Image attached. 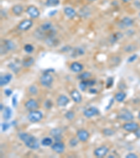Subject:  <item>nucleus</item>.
<instances>
[{
	"label": "nucleus",
	"mask_w": 140,
	"mask_h": 158,
	"mask_svg": "<svg viewBox=\"0 0 140 158\" xmlns=\"http://www.w3.org/2000/svg\"><path fill=\"white\" fill-rule=\"evenodd\" d=\"M18 137L29 149L38 150L39 147H40L38 140L34 136L30 135L25 132H21L18 134Z\"/></svg>",
	"instance_id": "1"
},
{
	"label": "nucleus",
	"mask_w": 140,
	"mask_h": 158,
	"mask_svg": "<svg viewBox=\"0 0 140 158\" xmlns=\"http://www.w3.org/2000/svg\"><path fill=\"white\" fill-rule=\"evenodd\" d=\"M44 115L41 111L34 110V111H29L28 115H27V119L32 123H37L42 120Z\"/></svg>",
	"instance_id": "2"
},
{
	"label": "nucleus",
	"mask_w": 140,
	"mask_h": 158,
	"mask_svg": "<svg viewBox=\"0 0 140 158\" xmlns=\"http://www.w3.org/2000/svg\"><path fill=\"white\" fill-rule=\"evenodd\" d=\"M117 117L124 122H130L133 120L134 115L128 109L123 108L118 112Z\"/></svg>",
	"instance_id": "3"
},
{
	"label": "nucleus",
	"mask_w": 140,
	"mask_h": 158,
	"mask_svg": "<svg viewBox=\"0 0 140 158\" xmlns=\"http://www.w3.org/2000/svg\"><path fill=\"white\" fill-rule=\"evenodd\" d=\"M15 46L13 42L10 39H4L1 45V55H4L10 51L15 49Z\"/></svg>",
	"instance_id": "4"
},
{
	"label": "nucleus",
	"mask_w": 140,
	"mask_h": 158,
	"mask_svg": "<svg viewBox=\"0 0 140 158\" xmlns=\"http://www.w3.org/2000/svg\"><path fill=\"white\" fill-rule=\"evenodd\" d=\"M39 82H40V84L43 86V87L46 88L51 87L53 82V77L50 73H46V72H45V73L40 77Z\"/></svg>",
	"instance_id": "5"
},
{
	"label": "nucleus",
	"mask_w": 140,
	"mask_h": 158,
	"mask_svg": "<svg viewBox=\"0 0 140 158\" xmlns=\"http://www.w3.org/2000/svg\"><path fill=\"white\" fill-rule=\"evenodd\" d=\"M33 21L32 19H25L18 25V29L21 31H27L33 26Z\"/></svg>",
	"instance_id": "6"
},
{
	"label": "nucleus",
	"mask_w": 140,
	"mask_h": 158,
	"mask_svg": "<svg viewBox=\"0 0 140 158\" xmlns=\"http://www.w3.org/2000/svg\"><path fill=\"white\" fill-rule=\"evenodd\" d=\"M26 13L32 19H37L40 16V11H39V9L34 5H30L27 7L26 9Z\"/></svg>",
	"instance_id": "7"
},
{
	"label": "nucleus",
	"mask_w": 140,
	"mask_h": 158,
	"mask_svg": "<svg viewBox=\"0 0 140 158\" xmlns=\"http://www.w3.org/2000/svg\"><path fill=\"white\" fill-rule=\"evenodd\" d=\"M96 84L95 79H88L86 80H81L79 84V89L82 91H86L88 88H91Z\"/></svg>",
	"instance_id": "8"
},
{
	"label": "nucleus",
	"mask_w": 140,
	"mask_h": 158,
	"mask_svg": "<svg viewBox=\"0 0 140 158\" xmlns=\"http://www.w3.org/2000/svg\"><path fill=\"white\" fill-rule=\"evenodd\" d=\"M139 127V124L135 122H126L123 125V129L128 132H135L136 130H137Z\"/></svg>",
	"instance_id": "9"
},
{
	"label": "nucleus",
	"mask_w": 140,
	"mask_h": 158,
	"mask_svg": "<svg viewBox=\"0 0 140 158\" xmlns=\"http://www.w3.org/2000/svg\"><path fill=\"white\" fill-rule=\"evenodd\" d=\"M109 149L105 145H102L94 151V155L97 157H104L109 153Z\"/></svg>",
	"instance_id": "10"
},
{
	"label": "nucleus",
	"mask_w": 140,
	"mask_h": 158,
	"mask_svg": "<svg viewBox=\"0 0 140 158\" xmlns=\"http://www.w3.org/2000/svg\"><path fill=\"white\" fill-rule=\"evenodd\" d=\"M100 115V111L96 107L92 106L86 108L84 111V115L87 118H90L95 116Z\"/></svg>",
	"instance_id": "11"
},
{
	"label": "nucleus",
	"mask_w": 140,
	"mask_h": 158,
	"mask_svg": "<svg viewBox=\"0 0 140 158\" xmlns=\"http://www.w3.org/2000/svg\"><path fill=\"white\" fill-rule=\"evenodd\" d=\"M76 136H77L78 139L81 142H86L88 141V140L90 138V134L88 131L85 129H79L76 132Z\"/></svg>",
	"instance_id": "12"
},
{
	"label": "nucleus",
	"mask_w": 140,
	"mask_h": 158,
	"mask_svg": "<svg viewBox=\"0 0 140 158\" xmlns=\"http://www.w3.org/2000/svg\"><path fill=\"white\" fill-rule=\"evenodd\" d=\"M51 149L54 152H56V153L61 154L65 150V145L61 141L55 142L54 143L51 145Z\"/></svg>",
	"instance_id": "13"
},
{
	"label": "nucleus",
	"mask_w": 140,
	"mask_h": 158,
	"mask_svg": "<svg viewBox=\"0 0 140 158\" xmlns=\"http://www.w3.org/2000/svg\"><path fill=\"white\" fill-rule=\"evenodd\" d=\"M134 25V21L130 17H124L118 23V26L121 29H125L126 27H132Z\"/></svg>",
	"instance_id": "14"
},
{
	"label": "nucleus",
	"mask_w": 140,
	"mask_h": 158,
	"mask_svg": "<svg viewBox=\"0 0 140 158\" xmlns=\"http://www.w3.org/2000/svg\"><path fill=\"white\" fill-rule=\"evenodd\" d=\"M62 131L59 128H54L52 129L50 131V135L51 136L53 137V139L55 140V141H61V140L62 139Z\"/></svg>",
	"instance_id": "15"
},
{
	"label": "nucleus",
	"mask_w": 140,
	"mask_h": 158,
	"mask_svg": "<svg viewBox=\"0 0 140 158\" xmlns=\"http://www.w3.org/2000/svg\"><path fill=\"white\" fill-rule=\"evenodd\" d=\"M25 107L29 111H34V110H37L39 108V103L36 100L31 99L26 101V103H25Z\"/></svg>",
	"instance_id": "16"
},
{
	"label": "nucleus",
	"mask_w": 140,
	"mask_h": 158,
	"mask_svg": "<svg viewBox=\"0 0 140 158\" xmlns=\"http://www.w3.org/2000/svg\"><path fill=\"white\" fill-rule=\"evenodd\" d=\"M70 103V99L65 95H60L56 100L57 105L59 107H65Z\"/></svg>",
	"instance_id": "17"
},
{
	"label": "nucleus",
	"mask_w": 140,
	"mask_h": 158,
	"mask_svg": "<svg viewBox=\"0 0 140 158\" xmlns=\"http://www.w3.org/2000/svg\"><path fill=\"white\" fill-rule=\"evenodd\" d=\"M13 79V75L11 73H7L5 75H1L0 77V86L1 87H4V86L7 85L11 81V79Z\"/></svg>",
	"instance_id": "18"
},
{
	"label": "nucleus",
	"mask_w": 140,
	"mask_h": 158,
	"mask_svg": "<svg viewBox=\"0 0 140 158\" xmlns=\"http://www.w3.org/2000/svg\"><path fill=\"white\" fill-rule=\"evenodd\" d=\"M44 42L45 43H46V45L50 47H58L59 44H60V40H59L58 38L56 37V36L46 38Z\"/></svg>",
	"instance_id": "19"
},
{
	"label": "nucleus",
	"mask_w": 140,
	"mask_h": 158,
	"mask_svg": "<svg viewBox=\"0 0 140 158\" xmlns=\"http://www.w3.org/2000/svg\"><path fill=\"white\" fill-rule=\"evenodd\" d=\"M70 96L76 103H80L82 102V96L78 90L73 89L70 92Z\"/></svg>",
	"instance_id": "20"
},
{
	"label": "nucleus",
	"mask_w": 140,
	"mask_h": 158,
	"mask_svg": "<svg viewBox=\"0 0 140 158\" xmlns=\"http://www.w3.org/2000/svg\"><path fill=\"white\" fill-rule=\"evenodd\" d=\"M70 68L71 70L74 72V73H81V72L83 70V69H84V65H83L81 63H78V62H73L70 65Z\"/></svg>",
	"instance_id": "21"
},
{
	"label": "nucleus",
	"mask_w": 140,
	"mask_h": 158,
	"mask_svg": "<svg viewBox=\"0 0 140 158\" xmlns=\"http://www.w3.org/2000/svg\"><path fill=\"white\" fill-rule=\"evenodd\" d=\"M64 13L68 19H73L76 17V11L72 7H67L64 9Z\"/></svg>",
	"instance_id": "22"
},
{
	"label": "nucleus",
	"mask_w": 140,
	"mask_h": 158,
	"mask_svg": "<svg viewBox=\"0 0 140 158\" xmlns=\"http://www.w3.org/2000/svg\"><path fill=\"white\" fill-rule=\"evenodd\" d=\"M85 50L82 47H76L74 49H72V53H71V56L72 58H78L80 56H82L84 55Z\"/></svg>",
	"instance_id": "23"
},
{
	"label": "nucleus",
	"mask_w": 140,
	"mask_h": 158,
	"mask_svg": "<svg viewBox=\"0 0 140 158\" xmlns=\"http://www.w3.org/2000/svg\"><path fill=\"white\" fill-rule=\"evenodd\" d=\"M34 63V59L32 56L25 57L22 61V65L24 68H29Z\"/></svg>",
	"instance_id": "24"
},
{
	"label": "nucleus",
	"mask_w": 140,
	"mask_h": 158,
	"mask_svg": "<svg viewBox=\"0 0 140 158\" xmlns=\"http://www.w3.org/2000/svg\"><path fill=\"white\" fill-rule=\"evenodd\" d=\"M11 11H12V13L15 16H21L23 13V11H24V7L21 4H15L12 7Z\"/></svg>",
	"instance_id": "25"
},
{
	"label": "nucleus",
	"mask_w": 140,
	"mask_h": 158,
	"mask_svg": "<svg viewBox=\"0 0 140 158\" xmlns=\"http://www.w3.org/2000/svg\"><path fill=\"white\" fill-rule=\"evenodd\" d=\"M123 35L120 32H116V33H112L111 35H110L109 37V42L111 44L116 43V42H118L119 39H121L122 37H123Z\"/></svg>",
	"instance_id": "26"
},
{
	"label": "nucleus",
	"mask_w": 140,
	"mask_h": 158,
	"mask_svg": "<svg viewBox=\"0 0 140 158\" xmlns=\"http://www.w3.org/2000/svg\"><path fill=\"white\" fill-rule=\"evenodd\" d=\"M12 114L13 111L11 108L9 106L5 107V108L4 109L3 111V118L5 121H8L11 119V117H12Z\"/></svg>",
	"instance_id": "27"
},
{
	"label": "nucleus",
	"mask_w": 140,
	"mask_h": 158,
	"mask_svg": "<svg viewBox=\"0 0 140 158\" xmlns=\"http://www.w3.org/2000/svg\"><path fill=\"white\" fill-rule=\"evenodd\" d=\"M126 96H127V94H126L125 92L120 91L116 93L114 99H115L116 101L118 102V103H121V102H123L125 101Z\"/></svg>",
	"instance_id": "28"
},
{
	"label": "nucleus",
	"mask_w": 140,
	"mask_h": 158,
	"mask_svg": "<svg viewBox=\"0 0 140 158\" xmlns=\"http://www.w3.org/2000/svg\"><path fill=\"white\" fill-rule=\"evenodd\" d=\"M60 0H46L45 4L48 7H55L60 4Z\"/></svg>",
	"instance_id": "29"
},
{
	"label": "nucleus",
	"mask_w": 140,
	"mask_h": 158,
	"mask_svg": "<svg viewBox=\"0 0 140 158\" xmlns=\"http://www.w3.org/2000/svg\"><path fill=\"white\" fill-rule=\"evenodd\" d=\"M41 145L44 147L50 146V145H51L53 144V139L50 137H45L41 140Z\"/></svg>",
	"instance_id": "30"
},
{
	"label": "nucleus",
	"mask_w": 140,
	"mask_h": 158,
	"mask_svg": "<svg viewBox=\"0 0 140 158\" xmlns=\"http://www.w3.org/2000/svg\"><path fill=\"white\" fill-rule=\"evenodd\" d=\"M91 77V73L89 72H84V73H80L78 75L77 78L80 80H86V79H88Z\"/></svg>",
	"instance_id": "31"
},
{
	"label": "nucleus",
	"mask_w": 140,
	"mask_h": 158,
	"mask_svg": "<svg viewBox=\"0 0 140 158\" xmlns=\"http://www.w3.org/2000/svg\"><path fill=\"white\" fill-rule=\"evenodd\" d=\"M10 69L12 70L13 73L17 74L18 72L21 70V67L19 66L18 64H16L15 63H9V65H8Z\"/></svg>",
	"instance_id": "32"
},
{
	"label": "nucleus",
	"mask_w": 140,
	"mask_h": 158,
	"mask_svg": "<svg viewBox=\"0 0 140 158\" xmlns=\"http://www.w3.org/2000/svg\"><path fill=\"white\" fill-rule=\"evenodd\" d=\"M136 49H137V47L133 45H128L123 48L124 51L127 52V53H131V52L135 51Z\"/></svg>",
	"instance_id": "33"
},
{
	"label": "nucleus",
	"mask_w": 140,
	"mask_h": 158,
	"mask_svg": "<svg viewBox=\"0 0 140 158\" xmlns=\"http://www.w3.org/2000/svg\"><path fill=\"white\" fill-rule=\"evenodd\" d=\"M34 48L31 44H26V45L24 46V51L26 52L27 53H32L34 51Z\"/></svg>",
	"instance_id": "34"
},
{
	"label": "nucleus",
	"mask_w": 140,
	"mask_h": 158,
	"mask_svg": "<svg viewBox=\"0 0 140 158\" xmlns=\"http://www.w3.org/2000/svg\"><path fill=\"white\" fill-rule=\"evenodd\" d=\"M102 133L106 136H113L115 134V131L113 129H109V128H106V129H103Z\"/></svg>",
	"instance_id": "35"
},
{
	"label": "nucleus",
	"mask_w": 140,
	"mask_h": 158,
	"mask_svg": "<svg viewBox=\"0 0 140 158\" xmlns=\"http://www.w3.org/2000/svg\"><path fill=\"white\" fill-rule=\"evenodd\" d=\"M53 105V102H52V101H51V100L47 99V100H46V101H44V108L46 109H47V110L51 109V108H52Z\"/></svg>",
	"instance_id": "36"
},
{
	"label": "nucleus",
	"mask_w": 140,
	"mask_h": 158,
	"mask_svg": "<svg viewBox=\"0 0 140 158\" xmlns=\"http://www.w3.org/2000/svg\"><path fill=\"white\" fill-rule=\"evenodd\" d=\"M28 91L29 93H31V94L32 95H36L37 94V93H38V89H37V87L35 85L30 86V87H29Z\"/></svg>",
	"instance_id": "37"
},
{
	"label": "nucleus",
	"mask_w": 140,
	"mask_h": 158,
	"mask_svg": "<svg viewBox=\"0 0 140 158\" xmlns=\"http://www.w3.org/2000/svg\"><path fill=\"white\" fill-rule=\"evenodd\" d=\"M114 78L110 77L108 78L107 79H106V89H110V88L112 87V86L114 85Z\"/></svg>",
	"instance_id": "38"
},
{
	"label": "nucleus",
	"mask_w": 140,
	"mask_h": 158,
	"mask_svg": "<svg viewBox=\"0 0 140 158\" xmlns=\"http://www.w3.org/2000/svg\"><path fill=\"white\" fill-rule=\"evenodd\" d=\"M78 141H79V140L76 139V138H72V139H71L70 140L69 144H70V145L71 147L74 148V147H76V145H77L78 144Z\"/></svg>",
	"instance_id": "39"
},
{
	"label": "nucleus",
	"mask_w": 140,
	"mask_h": 158,
	"mask_svg": "<svg viewBox=\"0 0 140 158\" xmlns=\"http://www.w3.org/2000/svg\"><path fill=\"white\" fill-rule=\"evenodd\" d=\"M65 117L68 119V120H72V119L74 118L75 114L73 111H69L67 112L65 115Z\"/></svg>",
	"instance_id": "40"
},
{
	"label": "nucleus",
	"mask_w": 140,
	"mask_h": 158,
	"mask_svg": "<svg viewBox=\"0 0 140 158\" xmlns=\"http://www.w3.org/2000/svg\"><path fill=\"white\" fill-rule=\"evenodd\" d=\"M10 125L9 123H7V122H3L1 124V131H3V132H5V131H7L8 129L10 128Z\"/></svg>",
	"instance_id": "41"
},
{
	"label": "nucleus",
	"mask_w": 140,
	"mask_h": 158,
	"mask_svg": "<svg viewBox=\"0 0 140 158\" xmlns=\"http://www.w3.org/2000/svg\"><path fill=\"white\" fill-rule=\"evenodd\" d=\"M138 58V56L137 54H133L131 56H130L129 58H128V63H133V62H135L136 60Z\"/></svg>",
	"instance_id": "42"
},
{
	"label": "nucleus",
	"mask_w": 140,
	"mask_h": 158,
	"mask_svg": "<svg viewBox=\"0 0 140 158\" xmlns=\"http://www.w3.org/2000/svg\"><path fill=\"white\" fill-rule=\"evenodd\" d=\"M18 105V96L17 94L13 95L12 97V105L13 108H16Z\"/></svg>",
	"instance_id": "43"
},
{
	"label": "nucleus",
	"mask_w": 140,
	"mask_h": 158,
	"mask_svg": "<svg viewBox=\"0 0 140 158\" xmlns=\"http://www.w3.org/2000/svg\"><path fill=\"white\" fill-rule=\"evenodd\" d=\"M4 92V94L7 96H10L12 95L13 93L12 90L10 89H6Z\"/></svg>",
	"instance_id": "44"
},
{
	"label": "nucleus",
	"mask_w": 140,
	"mask_h": 158,
	"mask_svg": "<svg viewBox=\"0 0 140 158\" xmlns=\"http://www.w3.org/2000/svg\"><path fill=\"white\" fill-rule=\"evenodd\" d=\"M114 100H115V99H111V100H110V101H109V104H108V105L106 107V108H105L106 111H108V110L111 108V105L114 104Z\"/></svg>",
	"instance_id": "45"
},
{
	"label": "nucleus",
	"mask_w": 140,
	"mask_h": 158,
	"mask_svg": "<svg viewBox=\"0 0 140 158\" xmlns=\"http://www.w3.org/2000/svg\"><path fill=\"white\" fill-rule=\"evenodd\" d=\"M126 158H138V155L135 153H129L125 156Z\"/></svg>",
	"instance_id": "46"
},
{
	"label": "nucleus",
	"mask_w": 140,
	"mask_h": 158,
	"mask_svg": "<svg viewBox=\"0 0 140 158\" xmlns=\"http://www.w3.org/2000/svg\"><path fill=\"white\" fill-rule=\"evenodd\" d=\"M61 51H65V52H67V51H72V48H71L70 46L67 45L65 47H64L62 48V49H61Z\"/></svg>",
	"instance_id": "47"
},
{
	"label": "nucleus",
	"mask_w": 140,
	"mask_h": 158,
	"mask_svg": "<svg viewBox=\"0 0 140 158\" xmlns=\"http://www.w3.org/2000/svg\"><path fill=\"white\" fill-rule=\"evenodd\" d=\"M134 134H135V136L137 139H140V127L138 128L137 130H136Z\"/></svg>",
	"instance_id": "48"
},
{
	"label": "nucleus",
	"mask_w": 140,
	"mask_h": 158,
	"mask_svg": "<svg viewBox=\"0 0 140 158\" xmlns=\"http://www.w3.org/2000/svg\"><path fill=\"white\" fill-rule=\"evenodd\" d=\"M88 91H89L90 93H92V94H95V93H97V90L96 89H94V88H90Z\"/></svg>",
	"instance_id": "49"
},
{
	"label": "nucleus",
	"mask_w": 140,
	"mask_h": 158,
	"mask_svg": "<svg viewBox=\"0 0 140 158\" xmlns=\"http://www.w3.org/2000/svg\"><path fill=\"white\" fill-rule=\"evenodd\" d=\"M57 13V10H55V11H51V12L48 13L49 16H53V15H55L56 13Z\"/></svg>",
	"instance_id": "50"
},
{
	"label": "nucleus",
	"mask_w": 140,
	"mask_h": 158,
	"mask_svg": "<svg viewBox=\"0 0 140 158\" xmlns=\"http://www.w3.org/2000/svg\"><path fill=\"white\" fill-rule=\"evenodd\" d=\"M4 108H4V106L3 104H2V103L0 104V111H4Z\"/></svg>",
	"instance_id": "51"
},
{
	"label": "nucleus",
	"mask_w": 140,
	"mask_h": 158,
	"mask_svg": "<svg viewBox=\"0 0 140 158\" xmlns=\"http://www.w3.org/2000/svg\"><path fill=\"white\" fill-rule=\"evenodd\" d=\"M123 3H128L131 1V0H121Z\"/></svg>",
	"instance_id": "52"
},
{
	"label": "nucleus",
	"mask_w": 140,
	"mask_h": 158,
	"mask_svg": "<svg viewBox=\"0 0 140 158\" xmlns=\"http://www.w3.org/2000/svg\"><path fill=\"white\" fill-rule=\"evenodd\" d=\"M109 157L114 158V157H115V156H114V155H109Z\"/></svg>",
	"instance_id": "53"
},
{
	"label": "nucleus",
	"mask_w": 140,
	"mask_h": 158,
	"mask_svg": "<svg viewBox=\"0 0 140 158\" xmlns=\"http://www.w3.org/2000/svg\"><path fill=\"white\" fill-rule=\"evenodd\" d=\"M138 119H139V120H140V111H139V114H138Z\"/></svg>",
	"instance_id": "54"
},
{
	"label": "nucleus",
	"mask_w": 140,
	"mask_h": 158,
	"mask_svg": "<svg viewBox=\"0 0 140 158\" xmlns=\"http://www.w3.org/2000/svg\"><path fill=\"white\" fill-rule=\"evenodd\" d=\"M88 1H95V0H88Z\"/></svg>",
	"instance_id": "55"
},
{
	"label": "nucleus",
	"mask_w": 140,
	"mask_h": 158,
	"mask_svg": "<svg viewBox=\"0 0 140 158\" xmlns=\"http://www.w3.org/2000/svg\"><path fill=\"white\" fill-rule=\"evenodd\" d=\"M139 16H140V12H139Z\"/></svg>",
	"instance_id": "56"
}]
</instances>
